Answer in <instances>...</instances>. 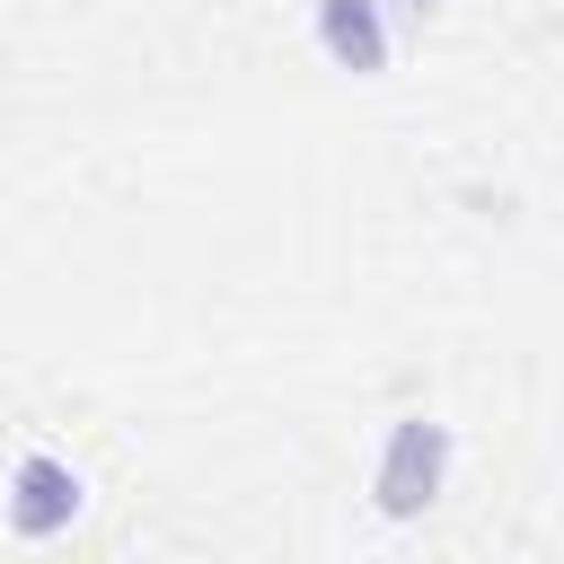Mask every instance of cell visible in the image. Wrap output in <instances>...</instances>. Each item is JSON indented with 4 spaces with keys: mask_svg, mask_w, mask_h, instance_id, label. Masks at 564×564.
<instances>
[{
    "mask_svg": "<svg viewBox=\"0 0 564 564\" xmlns=\"http://www.w3.org/2000/svg\"><path fill=\"white\" fill-rule=\"evenodd\" d=\"M441 467H449V432L441 423H423V414H405L397 432H388V458H379V511H423L432 494H441Z\"/></svg>",
    "mask_w": 564,
    "mask_h": 564,
    "instance_id": "cell-1",
    "label": "cell"
},
{
    "mask_svg": "<svg viewBox=\"0 0 564 564\" xmlns=\"http://www.w3.org/2000/svg\"><path fill=\"white\" fill-rule=\"evenodd\" d=\"M18 502H9V520L26 529V538H44V529H62L70 511H79V485H70V467L62 458H18Z\"/></svg>",
    "mask_w": 564,
    "mask_h": 564,
    "instance_id": "cell-2",
    "label": "cell"
},
{
    "mask_svg": "<svg viewBox=\"0 0 564 564\" xmlns=\"http://www.w3.org/2000/svg\"><path fill=\"white\" fill-rule=\"evenodd\" d=\"M317 35L344 70H379L388 62V35H379V0H317Z\"/></svg>",
    "mask_w": 564,
    "mask_h": 564,
    "instance_id": "cell-3",
    "label": "cell"
},
{
    "mask_svg": "<svg viewBox=\"0 0 564 564\" xmlns=\"http://www.w3.org/2000/svg\"><path fill=\"white\" fill-rule=\"evenodd\" d=\"M405 9H414V18H423V9H432V0H405Z\"/></svg>",
    "mask_w": 564,
    "mask_h": 564,
    "instance_id": "cell-4",
    "label": "cell"
}]
</instances>
